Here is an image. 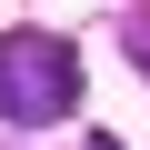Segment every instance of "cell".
Returning <instances> with one entry per match:
<instances>
[{
  "mask_svg": "<svg viewBox=\"0 0 150 150\" xmlns=\"http://www.w3.org/2000/svg\"><path fill=\"white\" fill-rule=\"evenodd\" d=\"M60 110H80V50L60 30H0V120L40 130Z\"/></svg>",
  "mask_w": 150,
  "mask_h": 150,
  "instance_id": "6da1fadb",
  "label": "cell"
},
{
  "mask_svg": "<svg viewBox=\"0 0 150 150\" xmlns=\"http://www.w3.org/2000/svg\"><path fill=\"white\" fill-rule=\"evenodd\" d=\"M80 150H130V140H110V130H90V140H80Z\"/></svg>",
  "mask_w": 150,
  "mask_h": 150,
  "instance_id": "7a4b0ae2",
  "label": "cell"
}]
</instances>
